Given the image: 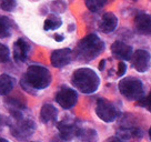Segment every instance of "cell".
<instances>
[{
    "label": "cell",
    "mask_w": 151,
    "mask_h": 142,
    "mask_svg": "<svg viewBox=\"0 0 151 142\" xmlns=\"http://www.w3.org/2000/svg\"><path fill=\"white\" fill-rule=\"evenodd\" d=\"M51 82V75L47 68L38 65H32L27 69L26 75L22 77L20 85L26 91L42 90Z\"/></svg>",
    "instance_id": "1"
},
{
    "label": "cell",
    "mask_w": 151,
    "mask_h": 142,
    "mask_svg": "<svg viewBox=\"0 0 151 142\" xmlns=\"http://www.w3.org/2000/svg\"><path fill=\"white\" fill-rule=\"evenodd\" d=\"M104 49V42L97 34H88L79 41L76 55L81 61H91L99 56Z\"/></svg>",
    "instance_id": "2"
},
{
    "label": "cell",
    "mask_w": 151,
    "mask_h": 142,
    "mask_svg": "<svg viewBox=\"0 0 151 142\" xmlns=\"http://www.w3.org/2000/svg\"><path fill=\"white\" fill-rule=\"evenodd\" d=\"M71 82L79 91L86 95H90L97 91L100 85L98 75L92 69L80 68L73 72L71 77Z\"/></svg>",
    "instance_id": "3"
},
{
    "label": "cell",
    "mask_w": 151,
    "mask_h": 142,
    "mask_svg": "<svg viewBox=\"0 0 151 142\" xmlns=\"http://www.w3.org/2000/svg\"><path fill=\"white\" fill-rule=\"evenodd\" d=\"M11 117L14 121L10 123V130L12 136L19 140H27L32 136L35 131V122L30 119H24L19 110L11 111Z\"/></svg>",
    "instance_id": "4"
},
{
    "label": "cell",
    "mask_w": 151,
    "mask_h": 142,
    "mask_svg": "<svg viewBox=\"0 0 151 142\" xmlns=\"http://www.w3.org/2000/svg\"><path fill=\"white\" fill-rule=\"evenodd\" d=\"M119 91L128 100H138L143 97V85L137 78L128 77L119 82Z\"/></svg>",
    "instance_id": "5"
},
{
    "label": "cell",
    "mask_w": 151,
    "mask_h": 142,
    "mask_svg": "<svg viewBox=\"0 0 151 142\" xmlns=\"http://www.w3.org/2000/svg\"><path fill=\"white\" fill-rule=\"evenodd\" d=\"M96 113L104 122H112L118 117V110L110 101L104 98H100L97 101Z\"/></svg>",
    "instance_id": "6"
},
{
    "label": "cell",
    "mask_w": 151,
    "mask_h": 142,
    "mask_svg": "<svg viewBox=\"0 0 151 142\" xmlns=\"http://www.w3.org/2000/svg\"><path fill=\"white\" fill-rule=\"evenodd\" d=\"M78 100V95L73 89L71 88H61L60 90L57 92L56 95V101L57 103L63 109H70L72 107H75Z\"/></svg>",
    "instance_id": "7"
},
{
    "label": "cell",
    "mask_w": 151,
    "mask_h": 142,
    "mask_svg": "<svg viewBox=\"0 0 151 142\" xmlns=\"http://www.w3.org/2000/svg\"><path fill=\"white\" fill-rule=\"evenodd\" d=\"M132 66L138 72H146L150 65V55L146 50H137L132 53Z\"/></svg>",
    "instance_id": "8"
},
{
    "label": "cell",
    "mask_w": 151,
    "mask_h": 142,
    "mask_svg": "<svg viewBox=\"0 0 151 142\" xmlns=\"http://www.w3.org/2000/svg\"><path fill=\"white\" fill-rule=\"evenodd\" d=\"M72 57V51L68 48L65 49H58L51 53L50 61L55 68H62V67L69 65Z\"/></svg>",
    "instance_id": "9"
},
{
    "label": "cell",
    "mask_w": 151,
    "mask_h": 142,
    "mask_svg": "<svg viewBox=\"0 0 151 142\" xmlns=\"http://www.w3.org/2000/svg\"><path fill=\"white\" fill-rule=\"evenodd\" d=\"M58 130H59V136L63 140H71L72 138L77 136L79 131L78 124H76L73 121H61L58 123Z\"/></svg>",
    "instance_id": "10"
},
{
    "label": "cell",
    "mask_w": 151,
    "mask_h": 142,
    "mask_svg": "<svg viewBox=\"0 0 151 142\" xmlns=\"http://www.w3.org/2000/svg\"><path fill=\"white\" fill-rule=\"evenodd\" d=\"M111 52H112L113 57L119 59V60H130L132 57V48L122 42V41H116L111 46Z\"/></svg>",
    "instance_id": "11"
},
{
    "label": "cell",
    "mask_w": 151,
    "mask_h": 142,
    "mask_svg": "<svg viewBox=\"0 0 151 142\" xmlns=\"http://www.w3.org/2000/svg\"><path fill=\"white\" fill-rule=\"evenodd\" d=\"M30 46L24 39H18L14 44V58L16 61L24 62L28 58Z\"/></svg>",
    "instance_id": "12"
},
{
    "label": "cell",
    "mask_w": 151,
    "mask_h": 142,
    "mask_svg": "<svg viewBox=\"0 0 151 142\" xmlns=\"http://www.w3.org/2000/svg\"><path fill=\"white\" fill-rule=\"evenodd\" d=\"M118 26V18L113 12H106L101 18L99 29L104 33H110L114 31Z\"/></svg>",
    "instance_id": "13"
},
{
    "label": "cell",
    "mask_w": 151,
    "mask_h": 142,
    "mask_svg": "<svg viewBox=\"0 0 151 142\" xmlns=\"http://www.w3.org/2000/svg\"><path fill=\"white\" fill-rule=\"evenodd\" d=\"M136 29L139 33L149 36L151 31V19L150 16L147 14H139L134 19Z\"/></svg>",
    "instance_id": "14"
},
{
    "label": "cell",
    "mask_w": 151,
    "mask_h": 142,
    "mask_svg": "<svg viewBox=\"0 0 151 142\" xmlns=\"http://www.w3.org/2000/svg\"><path fill=\"white\" fill-rule=\"evenodd\" d=\"M40 117L45 123H55L58 117V111L52 104H45L40 111Z\"/></svg>",
    "instance_id": "15"
},
{
    "label": "cell",
    "mask_w": 151,
    "mask_h": 142,
    "mask_svg": "<svg viewBox=\"0 0 151 142\" xmlns=\"http://www.w3.org/2000/svg\"><path fill=\"white\" fill-rule=\"evenodd\" d=\"M14 85V81L8 75L0 76V95H7L12 91Z\"/></svg>",
    "instance_id": "16"
},
{
    "label": "cell",
    "mask_w": 151,
    "mask_h": 142,
    "mask_svg": "<svg viewBox=\"0 0 151 142\" xmlns=\"http://www.w3.org/2000/svg\"><path fill=\"white\" fill-rule=\"evenodd\" d=\"M80 142H98V134L92 129H79L77 136Z\"/></svg>",
    "instance_id": "17"
},
{
    "label": "cell",
    "mask_w": 151,
    "mask_h": 142,
    "mask_svg": "<svg viewBox=\"0 0 151 142\" xmlns=\"http://www.w3.org/2000/svg\"><path fill=\"white\" fill-rule=\"evenodd\" d=\"M12 24L8 17L0 16V38H7L11 34Z\"/></svg>",
    "instance_id": "18"
},
{
    "label": "cell",
    "mask_w": 151,
    "mask_h": 142,
    "mask_svg": "<svg viewBox=\"0 0 151 142\" xmlns=\"http://www.w3.org/2000/svg\"><path fill=\"white\" fill-rule=\"evenodd\" d=\"M62 24V21L59 17H57L56 14H49L47 19L45 20L43 24V29L45 30H56L60 28Z\"/></svg>",
    "instance_id": "19"
},
{
    "label": "cell",
    "mask_w": 151,
    "mask_h": 142,
    "mask_svg": "<svg viewBox=\"0 0 151 142\" xmlns=\"http://www.w3.org/2000/svg\"><path fill=\"white\" fill-rule=\"evenodd\" d=\"M142 137V132L137 128H124L120 130V139L129 140V139H139Z\"/></svg>",
    "instance_id": "20"
},
{
    "label": "cell",
    "mask_w": 151,
    "mask_h": 142,
    "mask_svg": "<svg viewBox=\"0 0 151 142\" xmlns=\"http://www.w3.org/2000/svg\"><path fill=\"white\" fill-rule=\"evenodd\" d=\"M107 0H86V6L91 12H98L104 7Z\"/></svg>",
    "instance_id": "21"
},
{
    "label": "cell",
    "mask_w": 151,
    "mask_h": 142,
    "mask_svg": "<svg viewBox=\"0 0 151 142\" xmlns=\"http://www.w3.org/2000/svg\"><path fill=\"white\" fill-rule=\"evenodd\" d=\"M8 102L10 103V107H14V110L17 109H24L26 107V101L21 98H10L8 100Z\"/></svg>",
    "instance_id": "22"
},
{
    "label": "cell",
    "mask_w": 151,
    "mask_h": 142,
    "mask_svg": "<svg viewBox=\"0 0 151 142\" xmlns=\"http://www.w3.org/2000/svg\"><path fill=\"white\" fill-rule=\"evenodd\" d=\"M10 58V51L8 47L0 43V63H5L9 60Z\"/></svg>",
    "instance_id": "23"
},
{
    "label": "cell",
    "mask_w": 151,
    "mask_h": 142,
    "mask_svg": "<svg viewBox=\"0 0 151 142\" xmlns=\"http://www.w3.org/2000/svg\"><path fill=\"white\" fill-rule=\"evenodd\" d=\"M1 9L5 11H12L17 6V0H1Z\"/></svg>",
    "instance_id": "24"
},
{
    "label": "cell",
    "mask_w": 151,
    "mask_h": 142,
    "mask_svg": "<svg viewBox=\"0 0 151 142\" xmlns=\"http://www.w3.org/2000/svg\"><path fill=\"white\" fill-rule=\"evenodd\" d=\"M137 104L140 105L142 108H147L148 110H150V95H147V97H141L140 99L137 100Z\"/></svg>",
    "instance_id": "25"
},
{
    "label": "cell",
    "mask_w": 151,
    "mask_h": 142,
    "mask_svg": "<svg viewBox=\"0 0 151 142\" xmlns=\"http://www.w3.org/2000/svg\"><path fill=\"white\" fill-rule=\"evenodd\" d=\"M127 71V65L124 62L120 61L118 63V71H117V76L118 77H122Z\"/></svg>",
    "instance_id": "26"
},
{
    "label": "cell",
    "mask_w": 151,
    "mask_h": 142,
    "mask_svg": "<svg viewBox=\"0 0 151 142\" xmlns=\"http://www.w3.org/2000/svg\"><path fill=\"white\" fill-rule=\"evenodd\" d=\"M104 142H123V141L118 137H111V138H109V139H107Z\"/></svg>",
    "instance_id": "27"
},
{
    "label": "cell",
    "mask_w": 151,
    "mask_h": 142,
    "mask_svg": "<svg viewBox=\"0 0 151 142\" xmlns=\"http://www.w3.org/2000/svg\"><path fill=\"white\" fill-rule=\"evenodd\" d=\"M55 39H56L57 41H62V40H63V37H61V34H56V36H55Z\"/></svg>",
    "instance_id": "28"
},
{
    "label": "cell",
    "mask_w": 151,
    "mask_h": 142,
    "mask_svg": "<svg viewBox=\"0 0 151 142\" xmlns=\"http://www.w3.org/2000/svg\"><path fill=\"white\" fill-rule=\"evenodd\" d=\"M104 65H106V60H102V61L100 62V65H99V69H100V70H102V69H104Z\"/></svg>",
    "instance_id": "29"
},
{
    "label": "cell",
    "mask_w": 151,
    "mask_h": 142,
    "mask_svg": "<svg viewBox=\"0 0 151 142\" xmlns=\"http://www.w3.org/2000/svg\"><path fill=\"white\" fill-rule=\"evenodd\" d=\"M0 142H9L8 140H6V139H2V138H0Z\"/></svg>",
    "instance_id": "30"
},
{
    "label": "cell",
    "mask_w": 151,
    "mask_h": 142,
    "mask_svg": "<svg viewBox=\"0 0 151 142\" xmlns=\"http://www.w3.org/2000/svg\"><path fill=\"white\" fill-rule=\"evenodd\" d=\"M0 126H1V119H0Z\"/></svg>",
    "instance_id": "31"
},
{
    "label": "cell",
    "mask_w": 151,
    "mask_h": 142,
    "mask_svg": "<svg viewBox=\"0 0 151 142\" xmlns=\"http://www.w3.org/2000/svg\"><path fill=\"white\" fill-rule=\"evenodd\" d=\"M134 1H136V0H134Z\"/></svg>",
    "instance_id": "32"
}]
</instances>
